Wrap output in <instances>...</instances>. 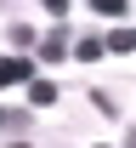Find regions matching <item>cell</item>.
I'll list each match as a JSON object with an SVG mask.
<instances>
[{
  "instance_id": "6da1fadb",
  "label": "cell",
  "mask_w": 136,
  "mask_h": 148,
  "mask_svg": "<svg viewBox=\"0 0 136 148\" xmlns=\"http://www.w3.org/2000/svg\"><path fill=\"white\" fill-rule=\"evenodd\" d=\"M34 80V57H0V86H28Z\"/></svg>"
},
{
  "instance_id": "7a4b0ae2",
  "label": "cell",
  "mask_w": 136,
  "mask_h": 148,
  "mask_svg": "<svg viewBox=\"0 0 136 148\" xmlns=\"http://www.w3.org/2000/svg\"><path fill=\"white\" fill-rule=\"evenodd\" d=\"M68 51H74V40L62 34V29H51V34L40 40V63H62V57H68Z\"/></svg>"
},
{
  "instance_id": "3957f363",
  "label": "cell",
  "mask_w": 136,
  "mask_h": 148,
  "mask_svg": "<svg viewBox=\"0 0 136 148\" xmlns=\"http://www.w3.org/2000/svg\"><path fill=\"white\" fill-rule=\"evenodd\" d=\"M97 57H108V40H97V34L74 40V63H97Z\"/></svg>"
},
{
  "instance_id": "277c9868",
  "label": "cell",
  "mask_w": 136,
  "mask_h": 148,
  "mask_svg": "<svg viewBox=\"0 0 136 148\" xmlns=\"http://www.w3.org/2000/svg\"><path fill=\"white\" fill-rule=\"evenodd\" d=\"M28 103H34V108H51V103H57V86H51V80H28Z\"/></svg>"
},
{
  "instance_id": "5b68a950",
  "label": "cell",
  "mask_w": 136,
  "mask_h": 148,
  "mask_svg": "<svg viewBox=\"0 0 136 148\" xmlns=\"http://www.w3.org/2000/svg\"><path fill=\"white\" fill-rule=\"evenodd\" d=\"M6 40H12L17 51H28V46H34V29H28V23H12V29H6Z\"/></svg>"
},
{
  "instance_id": "8992f818",
  "label": "cell",
  "mask_w": 136,
  "mask_h": 148,
  "mask_svg": "<svg viewBox=\"0 0 136 148\" xmlns=\"http://www.w3.org/2000/svg\"><path fill=\"white\" fill-rule=\"evenodd\" d=\"M108 51H136V29H114L108 34Z\"/></svg>"
},
{
  "instance_id": "52a82bcc",
  "label": "cell",
  "mask_w": 136,
  "mask_h": 148,
  "mask_svg": "<svg viewBox=\"0 0 136 148\" xmlns=\"http://www.w3.org/2000/svg\"><path fill=\"white\" fill-rule=\"evenodd\" d=\"M0 125L6 131H28V108H0Z\"/></svg>"
},
{
  "instance_id": "ba28073f",
  "label": "cell",
  "mask_w": 136,
  "mask_h": 148,
  "mask_svg": "<svg viewBox=\"0 0 136 148\" xmlns=\"http://www.w3.org/2000/svg\"><path fill=\"white\" fill-rule=\"evenodd\" d=\"M91 12H102V17H125V0H91Z\"/></svg>"
},
{
  "instance_id": "9c48e42d",
  "label": "cell",
  "mask_w": 136,
  "mask_h": 148,
  "mask_svg": "<svg viewBox=\"0 0 136 148\" xmlns=\"http://www.w3.org/2000/svg\"><path fill=\"white\" fill-rule=\"evenodd\" d=\"M91 103H97V114H108V120H114V114H119V103H114V97H108V91H91Z\"/></svg>"
},
{
  "instance_id": "30bf717a",
  "label": "cell",
  "mask_w": 136,
  "mask_h": 148,
  "mask_svg": "<svg viewBox=\"0 0 136 148\" xmlns=\"http://www.w3.org/2000/svg\"><path fill=\"white\" fill-rule=\"evenodd\" d=\"M40 6H45L51 17H62V12H68V0H40Z\"/></svg>"
},
{
  "instance_id": "8fae6325",
  "label": "cell",
  "mask_w": 136,
  "mask_h": 148,
  "mask_svg": "<svg viewBox=\"0 0 136 148\" xmlns=\"http://www.w3.org/2000/svg\"><path fill=\"white\" fill-rule=\"evenodd\" d=\"M125 148H136V125H131V137H125Z\"/></svg>"
},
{
  "instance_id": "7c38bea8",
  "label": "cell",
  "mask_w": 136,
  "mask_h": 148,
  "mask_svg": "<svg viewBox=\"0 0 136 148\" xmlns=\"http://www.w3.org/2000/svg\"><path fill=\"white\" fill-rule=\"evenodd\" d=\"M12 148H28V143H12Z\"/></svg>"
},
{
  "instance_id": "4fadbf2b",
  "label": "cell",
  "mask_w": 136,
  "mask_h": 148,
  "mask_svg": "<svg viewBox=\"0 0 136 148\" xmlns=\"http://www.w3.org/2000/svg\"><path fill=\"white\" fill-rule=\"evenodd\" d=\"M0 6H12V0H0Z\"/></svg>"
},
{
  "instance_id": "5bb4252c",
  "label": "cell",
  "mask_w": 136,
  "mask_h": 148,
  "mask_svg": "<svg viewBox=\"0 0 136 148\" xmlns=\"http://www.w3.org/2000/svg\"><path fill=\"white\" fill-rule=\"evenodd\" d=\"M97 148H102V143H97Z\"/></svg>"
}]
</instances>
